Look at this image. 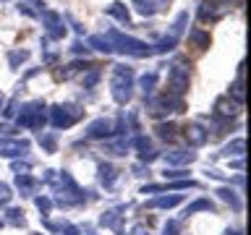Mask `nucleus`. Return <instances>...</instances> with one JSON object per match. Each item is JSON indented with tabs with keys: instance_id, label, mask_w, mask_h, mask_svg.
I'll return each mask as SVG.
<instances>
[{
	"instance_id": "obj_1",
	"label": "nucleus",
	"mask_w": 251,
	"mask_h": 235,
	"mask_svg": "<svg viewBox=\"0 0 251 235\" xmlns=\"http://www.w3.org/2000/svg\"><path fill=\"white\" fill-rule=\"evenodd\" d=\"M133 73L131 66H123V63H118L113 66V78H110V89H113V99L118 105H128L131 97H133Z\"/></svg>"
},
{
	"instance_id": "obj_2",
	"label": "nucleus",
	"mask_w": 251,
	"mask_h": 235,
	"mask_svg": "<svg viewBox=\"0 0 251 235\" xmlns=\"http://www.w3.org/2000/svg\"><path fill=\"white\" fill-rule=\"evenodd\" d=\"M105 37L110 39L113 50L123 52V55H131V58H149V55H152V50H149L152 45L141 42V39H136V37H126V34H121L118 29H110Z\"/></svg>"
},
{
	"instance_id": "obj_3",
	"label": "nucleus",
	"mask_w": 251,
	"mask_h": 235,
	"mask_svg": "<svg viewBox=\"0 0 251 235\" xmlns=\"http://www.w3.org/2000/svg\"><path fill=\"white\" fill-rule=\"evenodd\" d=\"M45 102L42 99H34V102H26L21 110H19V118H16V125L19 128H45V123H47V113H45Z\"/></svg>"
},
{
	"instance_id": "obj_4",
	"label": "nucleus",
	"mask_w": 251,
	"mask_h": 235,
	"mask_svg": "<svg viewBox=\"0 0 251 235\" xmlns=\"http://www.w3.org/2000/svg\"><path fill=\"white\" fill-rule=\"evenodd\" d=\"M186 24H188V11H180V13L176 16V21H173V26H170L168 34H165L157 45L149 47V50H152V55H162V52L176 50L178 42H180V37H183V31H186Z\"/></svg>"
},
{
	"instance_id": "obj_5",
	"label": "nucleus",
	"mask_w": 251,
	"mask_h": 235,
	"mask_svg": "<svg viewBox=\"0 0 251 235\" xmlns=\"http://www.w3.org/2000/svg\"><path fill=\"white\" fill-rule=\"evenodd\" d=\"M81 115H84V110L78 107V105H71V102H66V105H52L50 107V115H47V123L52 125V128H71L74 123L81 120Z\"/></svg>"
},
{
	"instance_id": "obj_6",
	"label": "nucleus",
	"mask_w": 251,
	"mask_h": 235,
	"mask_svg": "<svg viewBox=\"0 0 251 235\" xmlns=\"http://www.w3.org/2000/svg\"><path fill=\"white\" fill-rule=\"evenodd\" d=\"M147 105H149V115H154V118H162L168 113H183L186 110L183 97H178V94H173V92H165L160 97H149Z\"/></svg>"
},
{
	"instance_id": "obj_7",
	"label": "nucleus",
	"mask_w": 251,
	"mask_h": 235,
	"mask_svg": "<svg viewBox=\"0 0 251 235\" xmlns=\"http://www.w3.org/2000/svg\"><path fill=\"white\" fill-rule=\"evenodd\" d=\"M168 84H170V92L173 94H183L191 84V68H188L186 60H176L170 66V73H168Z\"/></svg>"
},
{
	"instance_id": "obj_8",
	"label": "nucleus",
	"mask_w": 251,
	"mask_h": 235,
	"mask_svg": "<svg viewBox=\"0 0 251 235\" xmlns=\"http://www.w3.org/2000/svg\"><path fill=\"white\" fill-rule=\"evenodd\" d=\"M238 113H241V105H235V102L227 97H217L215 99V107H212V115H215V120H223V123H227V120H233V118H238Z\"/></svg>"
},
{
	"instance_id": "obj_9",
	"label": "nucleus",
	"mask_w": 251,
	"mask_h": 235,
	"mask_svg": "<svg viewBox=\"0 0 251 235\" xmlns=\"http://www.w3.org/2000/svg\"><path fill=\"white\" fill-rule=\"evenodd\" d=\"M42 24H45V29H47V39H63L66 37V24H63V16L60 13H55V11H42Z\"/></svg>"
},
{
	"instance_id": "obj_10",
	"label": "nucleus",
	"mask_w": 251,
	"mask_h": 235,
	"mask_svg": "<svg viewBox=\"0 0 251 235\" xmlns=\"http://www.w3.org/2000/svg\"><path fill=\"white\" fill-rule=\"evenodd\" d=\"M31 144L26 139H13V141H0V157L5 160H16V157H26Z\"/></svg>"
},
{
	"instance_id": "obj_11",
	"label": "nucleus",
	"mask_w": 251,
	"mask_h": 235,
	"mask_svg": "<svg viewBox=\"0 0 251 235\" xmlns=\"http://www.w3.org/2000/svg\"><path fill=\"white\" fill-rule=\"evenodd\" d=\"M115 133V125L113 120H107V118H97V120H92L86 125V139H110Z\"/></svg>"
},
{
	"instance_id": "obj_12",
	"label": "nucleus",
	"mask_w": 251,
	"mask_h": 235,
	"mask_svg": "<svg viewBox=\"0 0 251 235\" xmlns=\"http://www.w3.org/2000/svg\"><path fill=\"white\" fill-rule=\"evenodd\" d=\"M168 164H191L196 160V152H191V149H173V152L168 154H160Z\"/></svg>"
},
{
	"instance_id": "obj_13",
	"label": "nucleus",
	"mask_w": 251,
	"mask_h": 235,
	"mask_svg": "<svg viewBox=\"0 0 251 235\" xmlns=\"http://www.w3.org/2000/svg\"><path fill=\"white\" fill-rule=\"evenodd\" d=\"M133 8H136V13H141L147 19V16H154V13H160L162 11V5H170V3H165V0H131Z\"/></svg>"
},
{
	"instance_id": "obj_14",
	"label": "nucleus",
	"mask_w": 251,
	"mask_h": 235,
	"mask_svg": "<svg viewBox=\"0 0 251 235\" xmlns=\"http://www.w3.org/2000/svg\"><path fill=\"white\" fill-rule=\"evenodd\" d=\"M183 136H186V141H188V146H201L204 141H207L209 133L204 131L199 123H191V125H186V128H183Z\"/></svg>"
},
{
	"instance_id": "obj_15",
	"label": "nucleus",
	"mask_w": 251,
	"mask_h": 235,
	"mask_svg": "<svg viewBox=\"0 0 251 235\" xmlns=\"http://www.w3.org/2000/svg\"><path fill=\"white\" fill-rule=\"evenodd\" d=\"M97 178H100V183L105 188H113V183L118 180V170L110 162H100L97 164Z\"/></svg>"
},
{
	"instance_id": "obj_16",
	"label": "nucleus",
	"mask_w": 251,
	"mask_h": 235,
	"mask_svg": "<svg viewBox=\"0 0 251 235\" xmlns=\"http://www.w3.org/2000/svg\"><path fill=\"white\" fill-rule=\"evenodd\" d=\"M183 188H196L194 180H178V183H168V186H144L141 193H160V191H183Z\"/></svg>"
},
{
	"instance_id": "obj_17",
	"label": "nucleus",
	"mask_w": 251,
	"mask_h": 235,
	"mask_svg": "<svg viewBox=\"0 0 251 235\" xmlns=\"http://www.w3.org/2000/svg\"><path fill=\"white\" fill-rule=\"evenodd\" d=\"M105 13L113 16V19H118L121 24H126V26H131V13H128V8H126V3H121V0L110 3V5L105 8Z\"/></svg>"
},
{
	"instance_id": "obj_18",
	"label": "nucleus",
	"mask_w": 251,
	"mask_h": 235,
	"mask_svg": "<svg viewBox=\"0 0 251 235\" xmlns=\"http://www.w3.org/2000/svg\"><path fill=\"white\" fill-rule=\"evenodd\" d=\"M180 201H183V196H178V193H173V196H157V199L147 201V207L149 209H173V207H178Z\"/></svg>"
},
{
	"instance_id": "obj_19",
	"label": "nucleus",
	"mask_w": 251,
	"mask_h": 235,
	"mask_svg": "<svg viewBox=\"0 0 251 235\" xmlns=\"http://www.w3.org/2000/svg\"><path fill=\"white\" fill-rule=\"evenodd\" d=\"M220 16H223V11L217 8V3H209V0H204V3L199 5V19L204 21V24H212V21H217Z\"/></svg>"
},
{
	"instance_id": "obj_20",
	"label": "nucleus",
	"mask_w": 251,
	"mask_h": 235,
	"mask_svg": "<svg viewBox=\"0 0 251 235\" xmlns=\"http://www.w3.org/2000/svg\"><path fill=\"white\" fill-rule=\"evenodd\" d=\"M16 188H19L24 196H31V193H34L37 188H39V180L31 178L29 172H26V175H16Z\"/></svg>"
},
{
	"instance_id": "obj_21",
	"label": "nucleus",
	"mask_w": 251,
	"mask_h": 235,
	"mask_svg": "<svg viewBox=\"0 0 251 235\" xmlns=\"http://www.w3.org/2000/svg\"><path fill=\"white\" fill-rule=\"evenodd\" d=\"M86 45H89L92 50H97V52H105V55L115 52V50H113V45H110V39H107L105 34H92L89 39H86Z\"/></svg>"
},
{
	"instance_id": "obj_22",
	"label": "nucleus",
	"mask_w": 251,
	"mask_h": 235,
	"mask_svg": "<svg viewBox=\"0 0 251 235\" xmlns=\"http://www.w3.org/2000/svg\"><path fill=\"white\" fill-rule=\"evenodd\" d=\"M243 152H246V139H233L230 144H225L220 149L223 157H243Z\"/></svg>"
},
{
	"instance_id": "obj_23",
	"label": "nucleus",
	"mask_w": 251,
	"mask_h": 235,
	"mask_svg": "<svg viewBox=\"0 0 251 235\" xmlns=\"http://www.w3.org/2000/svg\"><path fill=\"white\" fill-rule=\"evenodd\" d=\"M188 42H191V45H196L199 50H207V47L212 45V37H209V31L191 29V31H188Z\"/></svg>"
},
{
	"instance_id": "obj_24",
	"label": "nucleus",
	"mask_w": 251,
	"mask_h": 235,
	"mask_svg": "<svg viewBox=\"0 0 251 235\" xmlns=\"http://www.w3.org/2000/svg\"><path fill=\"white\" fill-rule=\"evenodd\" d=\"M5 222L13 225V227H24V225H26L24 209H21V207H8V209H5Z\"/></svg>"
},
{
	"instance_id": "obj_25",
	"label": "nucleus",
	"mask_w": 251,
	"mask_h": 235,
	"mask_svg": "<svg viewBox=\"0 0 251 235\" xmlns=\"http://www.w3.org/2000/svg\"><path fill=\"white\" fill-rule=\"evenodd\" d=\"M45 227L47 230H55V233H66V235H81V230H78L76 225H71V222H50V219H45Z\"/></svg>"
},
{
	"instance_id": "obj_26",
	"label": "nucleus",
	"mask_w": 251,
	"mask_h": 235,
	"mask_svg": "<svg viewBox=\"0 0 251 235\" xmlns=\"http://www.w3.org/2000/svg\"><path fill=\"white\" fill-rule=\"evenodd\" d=\"M128 149H131V141L126 139V136H118V139H113V141H107V152H110V154H115V157L126 154Z\"/></svg>"
},
{
	"instance_id": "obj_27",
	"label": "nucleus",
	"mask_w": 251,
	"mask_h": 235,
	"mask_svg": "<svg viewBox=\"0 0 251 235\" xmlns=\"http://www.w3.org/2000/svg\"><path fill=\"white\" fill-rule=\"evenodd\" d=\"M235 105H241L243 107V102H246V92H243V76H238L235 81L230 84V94H227Z\"/></svg>"
},
{
	"instance_id": "obj_28",
	"label": "nucleus",
	"mask_w": 251,
	"mask_h": 235,
	"mask_svg": "<svg viewBox=\"0 0 251 235\" xmlns=\"http://www.w3.org/2000/svg\"><path fill=\"white\" fill-rule=\"evenodd\" d=\"M196 212H215V204H212L209 199H196L194 204H188V207H186L183 214L188 217V214H196Z\"/></svg>"
},
{
	"instance_id": "obj_29",
	"label": "nucleus",
	"mask_w": 251,
	"mask_h": 235,
	"mask_svg": "<svg viewBox=\"0 0 251 235\" xmlns=\"http://www.w3.org/2000/svg\"><path fill=\"white\" fill-rule=\"evenodd\" d=\"M100 225L102 227H115V230L121 233V214H118L115 209H110V212H105V214L100 217Z\"/></svg>"
},
{
	"instance_id": "obj_30",
	"label": "nucleus",
	"mask_w": 251,
	"mask_h": 235,
	"mask_svg": "<svg viewBox=\"0 0 251 235\" xmlns=\"http://www.w3.org/2000/svg\"><path fill=\"white\" fill-rule=\"evenodd\" d=\"M215 193H217V196H220V199H223V201H227V204H230V207H233L235 212L241 209V199H238V196H235V191H230V188H217Z\"/></svg>"
},
{
	"instance_id": "obj_31",
	"label": "nucleus",
	"mask_w": 251,
	"mask_h": 235,
	"mask_svg": "<svg viewBox=\"0 0 251 235\" xmlns=\"http://www.w3.org/2000/svg\"><path fill=\"white\" fill-rule=\"evenodd\" d=\"M154 86H157V73H144V76H139V89L144 92V94H152Z\"/></svg>"
},
{
	"instance_id": "obj_32",
	"label": "nucleus",
	"mask_w": 251,
	"mask_h": 235,
	"mask_svg": "<svg viewBox=\"0 0 251 235\" xmlns=\"http://www.w3.org/2000/svg\"><path fill=\"white\" fill-rule=\"evenodd\" d=\"M86 70V68H97V66H92V63H86V60H74V63H68L66 70H63V78H71L74 73H78V70Z\"/></svg>"
},
{
	"instance_id": "obj_33",
	"label": "nucleus",
	"mask_w": 251,
	"mask_h": 235,
	"mask_svg": "<svg viewBox=\"0 0 251 235\" xmlns=\"http://www.w3.org/2000/svg\"><path fill=\"white\" fill-rule=\"evenodd\" d=\"M24 60H29V50H11L8 52V66L11 68H19Z\"/></svg>"
},
{
	"instance_id": "obj_34",
	"label": "nucleus",
	"mask_w": 251,
	"mask_h": 235,
	"mask_svg": "<svg viewBox=\"0 0 251 235\" xmlns=\"http://www.w3.org/2000/svg\"><path fill=\"white\" fill-rule=\"evenodd\" d=\"M154 131H157V136H160L162 141H170L173 136H176V125L173 123H157Z\"/></svg>"
},
{
	"instance_id": "obj_35",
	"label": "nucleus",
	"mask_w": 251,
	"mask_h": 235,
	"mask_svg": "<svg viewBox=\"0 0 251 235\" xmlns=\"http://www.w3.org/2000/svg\"><path fill=\"white\" fill-rule=\"evenodd\" d=\"M34 204H37V209L42 212V214H50L52 212V199H47V196H37Z\"/></svg>"
},
{
	"instance_id": "obj_36",
	"label": "nucleus",
	"mask_w": 251,
	"mask_h": 235,
	"mask_svg": "<svg viewBox=\"0 0 251 235\" xmlns=\"http://www.w3.org/2000/svg\"><path fill=\"white\" fill-rule=\"evenodd\" d=\"M39 144H42L50 154L55 152V146H58V144H55V136H52V133H39Z\"/></svg>"
},
{
	"instance_id": "obj_37",
	"label": "nucleus",
	"mask_w": 251,
	"mask_h": 235,
	"mask_svg": "<svg viewBox=\"0 0 251 235\" xmlns=\"http://www.w3.org/2000/svg\"><path fill=\"white\" fill-rule=\"evenodd\" d=\"M11 170L16 172V175H26V172L31 170L29 162H11Z\"/></svg>"
},
{
	"instance_id": "obj_38",
	"label": "nucleus",
	"mask_w": 251,
	"mask_h": 235,
	"mask_svg": "<svg viewBox=\"0 0 251 235\" xmlns=\"http://www.w3.org/2000/svg\"><path fill=\"white\" fill-rule=\"evenodd\" d=\"M11 186H5V183H0V204H8L11 201Z\"/></svg>"
},
{
	"instance_id": "obj_39",
	"label": "nucleus",
	"mask_w": 251,
	"mask_h": 235,
	"mask_svg": "<svg viewBox=\"0 0 251 235\" xmlns=\"http://www.w3.org/2000/svg\"><path fill=\"white\" fill-rule=\"evenodd\" d=\"M162 235H178V222L176 219H170V222L162 227Z\"/></svg>"
},
{
	"instance_id": "obj_40",
	"label": "nucleus",
	"mask_w": 251,
	"mask_h": 235,
	"mask_svg": "<svg viewBox=\"0 0 251 235\" xmlns=\"http://www.w3.org/2000/svg\"><path fill=\"white\" fill-rule=\"evenodd\" d=\"M162 175L173 180V178H186L188 172H186V170H168V167H165V172H162Z\"/></svg>"
},
{
	"instance_id": "obj_41",
	"label": "nucleus",
	"mask_w": 251,
	"mask_h": 235,
	"mask_svg": "<svg viewBox=\"0 0 251 235\" xmlns=\"http://www.w3.org/2000/svg\"><path fill=\"white\" fill-rule=\"evenodd\" d=\"M97 78H100V70H97V68H92V73L84 78V86H94V84H97Z\"/></svg>"
},
{
	"instance_id": "obj_42",
	"label": "nucleus",
	"mask_w": 251,
	"mask_h": 235,
	"mask_svg": "<svg viewBox=\"0 0 251 235\" xmlns=\"http://www.w3.org/2000/svg\"><path fill=\"white\" fill-rule=\"evenodd\" d=\"M16 8H19V13H24V16H29V19H34V16H37V11H31V8H29V5H24V3H19V5H16Z\"/></svg>"
},
{
	"instance_id": "obj_43",
	"label": "nucleus",
	"mask_w": 251,
	"mask_h": 235,
	"mask_svg": "<svg viewBox=\"0 0 251 235\" xmlns=\"http://www.w3.org/2000/svg\"><path fill=\"white\" fill-rule=\"evenodd\" d=\"M16 113H19V107H16V99H13V102H11V105H8V107L3 110V115H5V118H13Z\"/></svg>"
},
{
	"instance_id": "obj_44",
	"label": "nucleus",
	"mask_w": 251,
	"mask_h": 235,
	"mask_svg": "<svg viewBox=\"0 0 251 235\" xmlns=\"http://www.w3.org/2000/svg\"><path fill=\"white\" fill-rule=\"evenodd\" d=\"M131 235H149V230H147V227H144V225L139 222V225H133V230H131Z\"/></svg>"
},
{
	"instance_id": "obj_45",
	"label": "nucleus",
	"mask_w": 251,
	"mask_h": 235,
	"mask_svg": "<svg viewBox=\"0 0 251 235\" xmlns=\"http://www.w3.org/2000/svg\"><path fill=\"white\" fill-rule=\"evenodd\" d=\"M71 50H74V52H76V55H81V52H84V55H86V47H84V45H81V42H74V47H71Z\"/></svg>"
},
{
	"instance_id": "obj_46",
	"label": "nucleus",
	"mask_w": 251,
	"mask_h": 235,
	"mask_svg": "<svg viewBox=\"0 0 251 235\" xmlns=\"http://www.w3.org/2000/svg\"><path fill=\"white\" fill-rule=\"evenodd\" d=\"M26 3H31V5H37L39 11H45V0H26Z\"/></svg>"
},
{
	"instance_id": "obj_47",
	"label": "nucleus",
	"mask_w": 251,
	"mask_h": 235,
	"mask_svg": "<svg viewBox=\"0 0 251 235\" xmlns=\"http://www.w3.org/2000/svg\"><path fill=\"white\" fill-rule=\"evenodd\" d=\"M233 167H235V170L241 172V170H243V160H235V162H233Z\"/></svg>"
},
{
	"instance_id": "obj_48",
	"label": "nucleus",
	"mask_w": 251,
	"mask_h": 235,
	"mask_svg": "<svg viewBox=\"0 0 251 235\" xmlns=\"http://www.w3.org/2000/svg\"><path fill=\"white\" fill-rule=\"evenodd\" d=\"M3 105H5V94L0 92V110H3Z\"/></svg>"
},
{
	"instance_id": "obj_49",
	"label": "nucleus",
	"mask_w": 251,
	"mask_h": 235,
	"mask_svg": "<svg viewBox=\"0 0 251 235\" xmlns=\"http://www.w3.org/2000/svg\"><path fill=\"white\" fill-rule=\"evenodd\" d=\"M215 3H225V5H230V0H215Z\"/></svg>"
},
{
	"instance_id": "obj_50",
	"label": "nucleus",
	"mask_w": 251,
	"mask_h": 235,
	"mask_svg": "<svg viewBox=\"0 0 251 235\" xmlns=\"http://www.w3.org/2000/svg\"><path fill=\"white\" fill-rule=\"evenodd\" d=\"M225 235H241V233H235V230H227Z\"/></svg>"
},
{
	"instance_id": "obj_51",
	"label": "nucleus",
	"mask_w": 251,
	"mask_h": 235,
	"mask_svg": "<svg viewBox=\"0 0 251 235\" xmlns=\"http://www.w3.org/2000/svg\"><path fill=\"white\" fill-rule=\"evenodd\" d=\"M0 227H3V219H0Z\"/></svg>"
},
{
	"instance_id": "obj_52",
	"label": "nucleus",
	"mask_w": 251,
	"mask_h": 235,
	"mask_svg": "<svg viewBox=\"0 0 251 235\" xmlns=\"http://www.w3.org/2000/svg\"><path fill=\"white\" fill-rule=\"evenodd\" d=\"M0 3H5V0H0Z\"/></svg>"
}]
</instances>
